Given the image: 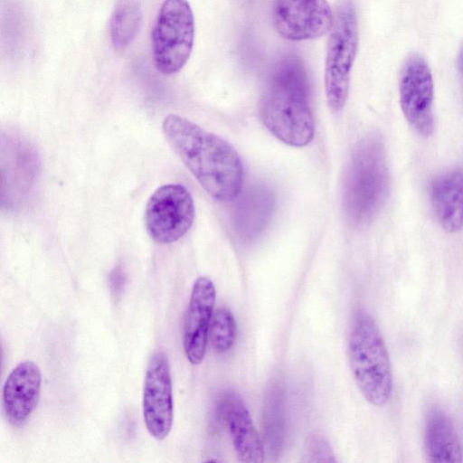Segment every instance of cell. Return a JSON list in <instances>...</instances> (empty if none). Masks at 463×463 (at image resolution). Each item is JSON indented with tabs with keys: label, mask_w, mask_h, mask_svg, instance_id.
Masks as SVG:
<instances>
[{
	"label": "cell",
	"mask_w": 463,
	"mask_h": 463,
	"mask_svg": "<svg viewBox=\"0 0 463 463\" xmlns=\"http://www.w3.org/2000/svg\"><path fill=\"white\" fill-rule=\"evenodd\" d=\"M350 368L364 399L386 405L392 393L393 375L389 352L374 319L366 312L355 317L349 337Z\"/></svg>",
	"instance_id": "4"
},
{
	"label": "cell",
	"mask_w": 463,
	"mask_h": 463,
	"mask_svg": "<svg viewBox=\"0 0 463 463\" xmlns=\"http://www.w3.org/2000/svg\"><path fill=\"white\" fill-rule=\"evenodd\" d=\"M142 410L148 433L156 440L165 439L173 425L174 399L169 360L164 351L155 352L148 362Z\"/></svg>",
	"instance_id": "9"
},
{
	"label": "cell",
	"mask_w": 463,
	"mask_h": 463,
	"mask_svg": "<svg viewBox=\"0 0 463 463\" xmlns=\"http://www.w3.org/2000/svg\"><path fill=\"white\" fill-rule=\"evenodd\" d=\"M194 215V203L189 191L180 184H166L158 187L147 201L146 231L156 242L173 243L189 231Z\"/></svg>",
	"instance_id": "7"
},
{
	"label": "cell",
	"mask_w": 463,
	"mask_h": 463,
	"mask_svg": "<svg viewBox=\"0 0 463 463\" xmlns=\"http://www.w3.org/2000/svg\"><path fill=\"white\" fill-rule=\"evenodd\" d=\"M215 298L213 282L207 277H199L192 288L184 324L183 345L192 364H199L204 359Z\"/></svg>",
	"instance_id": "11"
},
{
	"label": "cell",
	"mask_w": 463,
	"mask_h": 463,
	"mask_svg": "<svg viewBox=\"0 0 463 463\" xmlns=\"http://www.w3.org/2000/svg\"><path fill=\"white\" fill-rule=\"evenodd\" d=\"M400 103L405 118L423 137L434 128V83L431 71L423 57L410 56L402 70L399 84Z\"/></svg>",
	"instance_id": "8"
},
{
	"label": "cell",
	"mask_w": 463,
	"mask_h": 463,
	"mask_svg": "<svg viewBox=\"0 0 463 463\" xmlns=\"http://www.w3.org/2000/svg\"><path fill=\"white\" fill-rule=\"evenodd\" d=\"M126 277L120 267H115L109 275V287L113 297H119L125 288Z\"/></svg>",
	"instance_id": "21"
},
{
	"label": "cell",
	"mask_w": 463,
	"mask_h": 463,
	"mask_svg": "<svg viewBox=\"0 0 463 463\" xmlns=\"http://www.w3.org/2000/svg\"><path fill=\"white\" fill-rule=\"evenodd\" d=\"M279 390L275 388L269 395V403L267 405L266 417L268 428L269 429V442L279 447L282 434V404L281 394Z\"/></svg>",
	"instance_id": "19"
},
{
	"label": "cell",
	"mask_w": 463,
	"mask_h": 463,
	"mask_svg": "<svg viewBox=\"0 0 463 463\" xmlns=\"http://www.w3.org/2000/svg\"><path fill=\"white\" fill-rule=\"evenodd\" d=\"M218 414L229 432L239 460L261 463L263 444L240 395L233 391L223 392L218 402Z\"/></svg>",
	"instance_id": "13"
},
{
	"label": "cell",
	"mask_w": 463,
	"mask_h": 463,
	"mask_svg": "<svg viewBox=\"0 0 463 463\" xmlns=\"http://www.w3.org/2000/svg\"><path fill=\"white\" fill-rule=\"evenodd\" d=\"M194 39V19L187 0H165L153 32L152 50L156 69L178 72L188 61Z\"/></svg>",
	"instance_id": "6"
},
{
	"label": "cell",
	"mask_w": 463,
	"mask_h": 463,
	"mask_svg": "<svg viewBox=\"0 0 463 463\" xmlns=\"http://www.w3.org/2000/svg\"><path fill=\"white\" fill-rule=\"evenodd\" d=\"M274 208V197L262 185L247 189L234 204L232 222L241 239H253L266 227Z\"/></svg>",
	"instance_id": "16"
},
{
	"label": "cell",
	"mask_w": 463,
	"mask_h": 463,
	"mask_svg": "<svg viewBox=\"0 0 463 463\" xmlns=\"http://www.w3.org/2000/svg\"><path fill=\"white\" fill-rule=\"evenodd\" d=\"M389 173L384 145L377 135L361 139L351 156L344 182V207L356 224L370 221L386 198Z\"/></svg>",
	"instance_id": "3"
},
{
	"label": "cell",
	"mask_w": 463,
	"mask_h": 463,
	"mask_svg": "<svg viewBox=\"0 0 463 463\" xmlns=\"http://www.w3.org/2000/svg\"><path fill=\"white\" fill-rule=\"evenodd\" d=\"M306 450L307 457H308L307 461H335L330 458V457H333V452L329 443L319 434H313L309 436L307 441Z\"/></svg>",
	"instance_id": "20"
},
{
	"label": "cell",
	"mask_w": 463,
	"mask_h": 463,
	"mask_svg": "<svg viewBox=\"0 0 463 463\" xmlns=\"http://www.w3.org/2000/svg\"><path fill=\"white\" fill-rule=\"evenodd\" d=\"M166 142L214 200H234L243 185L242 161L235 148L189 119L167 115L162 123Z\"/></svg>",
	"instance_id": "1"
},
{
	"label": "cell",
	"mask_w": 463,
	"mask_h": 463,
	"mask_svg": "<svg viewBox=\"0 0 463 463\" xmlns=\"http://www.w3.org/2000/svg\"><path fill=\"white\" fill-rule=\"evenodd\" d=\"M42 373L33 361L20 362L7 376L2 404L7 421L15 427L24 425L35 410L41 395Z\"/></svg>",
	"instance_id": "12"
},
{
	"label": "cell",
	"mask_w": 463,
	"mask_h": 463,
	"mask_svg": "<svg viewBox=\"0 0 463 463\" xmlns=\"http://www.w3.org/2000/svg\"><path fill=\"white\" fill-rule=\"evenodd\" d=\"M430 200L439 225L448 232H458L463 227V170L451 169L434 178Z\"/></svg>",
	"instance_id": "14"
},
{
	"label": "cell",
	"mask_w": 463,
	"mask_h": 463,
	"mask_svg": "<svg viewBox=\"0 0 463 463\" xmlns=\"http://www.w3.org/2000/svg\"><path fill=\"white\" fill-rule=\"evenodd\" d=\"M271 16L277 32L290 41L325 35L335 18L326 0H274Z\"/></svg>",
	"instance_id": "10"
},
{
	"label": "cell",
	"mask_w": 463,
	"mask_h": 463,
	"mask_svg": "<svg viewBox=\"0 0 463 463\" xmlns=\"http://www.w3.org/2000/svg\"><path fill=\"white\" fill-rule=\"evenodd\" d=\"M423 443L430 462L462 461V447L455 425L447 412L439 406L431 407L427 413Z\"/></svg>",
	"instance_id": "15"
},
{
	"label": "cell",
	"mask_w": 463,
	"mask_h": 463,
	"mask_svg": "<svg viewBox=\"0 0 463 463\" xmlns=\"http://www.w3.org/2000/svg\"><path fill=\"white\" fill-rule=\"evenodd\" d=\"M458 63L459 74H460V77H461V80H462V82H463V45H462V48H461V50L459 52V54H458Z\"/></svg>",
	"instance_id": "22"
},
{
	"label": "cell",
	"mask_w": 463,
	"mask_h": 463,
	"mask_svg": "<svg viewBox=\"0 0 463 463\" xmlns=\"http://www.w3.org/2000/svg\"><path fill=\"white\" fill-rule=\"evenodd\" d=\"M142 22L141 7L136 0H123L110 19V38L117 49L128 46L136 37Z\"/></svg>",
	"instance_id": "17"
},
{
	"label": "cell",
	"mask_w": 463,
	"mask_h": 463,
	"mask_svg": "<svg viewBox=\"0 0 463 463\" xmlns=\"http://www.w3.org/2000/svg\"><path fill=\"white\" fill-rule=\"evenodd\" d=\"M209 336L213 348L219 354L228 352L236 338V321L226 307L217 308L212 318Z\"/></svg>",
	"instance_id": "18"
},
{
	"label": "cell",
	"mask_w": 463,
	"mask_h": 463,
	"mask_svg": "<svg viewBox=\"0 0 463 463\" xmlns=\"http://www.w3.org/2000/svg\"><path fill=\"white\" fill-rule=\"evenodd\" d=\"M357 47L355 9L351 2L345 1L339 5L334 18L325 63L326 96L333 112H339L346 103Z\"/></svg>",
	"instance_id": "5"
},
{
	"label": "cell",
	"mask_w": 463,
	"mask_h": 463,
	"mask_svg": "<svg viewBox=\"0 0 463 463\" xmlns=\"http://www.w3.org/2000/svg\"><path fill=\"white\" fill-rule=\"evenodd\" d=\"M265 127L280 141L295 147L308 145L315 135L307 73L294 56L273 68L260 105Z\"/></svg>",
	"instance_id": "2"
}]
</instances>
